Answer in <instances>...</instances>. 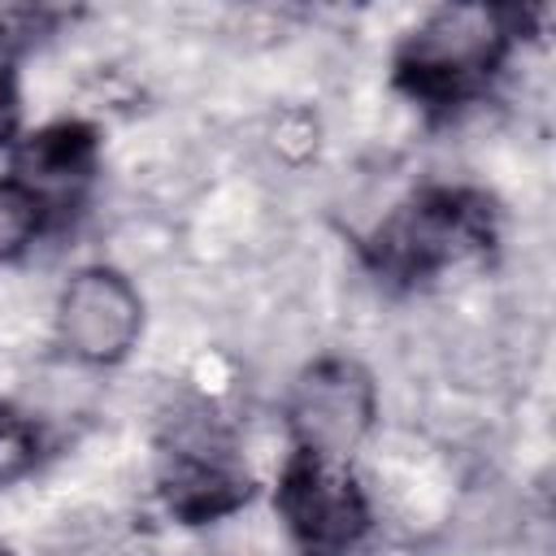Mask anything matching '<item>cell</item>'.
Here are the masks:
<instances>
[{"label": "cell", "mask_w": 556, "mask_h": 556, "mask_svg": "<svg viewBox=\"0 0 556 556\" xmlns=\"http://www.w3.org/2000/svg\"><path fill=\"white\" fill-rule=\"evenodd\" d=\"M495 243V204L469 187H426L404 200L365 239V261L382 282L417 287L443 269L486 256Z\"/></svg>", "instance_id": "cell-1"}, {"label": "cell", "mask_w": 556, "mask_h": 556, "mask_svg": "<svg viewBox=\"0 0 556 556\" xmlns=\"http://www.w3.org/2000/svg\"><path fill=\"white\" fill-rule=\"evenodd\" d=\"M513 39V13L486 4H452L430 13L395 52V87L430 109L456 113L495 78Z\"/></svg>", "instance_id": "cell-2"}, {"label": "cell", "mask_w": 556, "mask_h": 556, "mask_svg": "<svg viewBox=\"0 0 556 556\" xmlns=\"http://www.w3.org/2000/svg\"><path fill=\"white\" fill-rule=\"evenodd\" d=\"M274 504L304 556H348L369 534V500L343 456L295 447L282 465Z\"/></svg>", "instance_id": "cell-3"}, {"label": "cell", "mask_w": 556, "mask_h": 556, "mask_svg": "<svg viewBox=\"0 0 556 556\" xmlns=\"http://www.w3.org/2000/svg\"><path fill=\"white\" fill-rule=\"evenodd\" d=\"M161 495L182 521H217L252 495L248 469L235 460L230 439L208 421H178L161 447Z\"/></svg>", "instance_id": "cell-4"}, {"label": "cell", "mask_w": 556, "mask_h": 556, "mask_svg": "<svg viewBox=\"0 0 556 556\" xmlns=\"http://www.w3.org/2000/svg\"><path fill=\"white\" fill-rule=\"evenodd\" d=\"M287 413L295 447L348 460V447H356V439L374 421V382L356 361H317L300 374Z\"/></svg>", "instance_id": "cell-5"}, {"label": "cell", "mask_w": 556, "mask_h": 556, "mask_svg": "<svg viewBox=\"0 0 556 556\" xmlns=\"http://www.w3.org/2000/svg\"><path fill=\"white\" fill-rule=\"evenodd\" d=\"M143 304L117 269H83L70 278L56 304L61 343L83 361H117L135 348Z\"/></svg>", "instance_id": "cell-6"}, {"label": "cell", "mask_w": 556, "mask_h": 556, "mask_svg": "<svg viewBox=\"0 0 556 556\" xmlns=\"http://www.w3.org/2000/svg\"><path fill=\"white\" fill-rule=\"evenodd\" d=\"M96 148L100 143L87 122H52L13 143L9 178L52 222L56 213H70L83 200V191L96 174Z\"/></svg>", "instance_id": "cell-7"}, {"label": "cell", "mask_w": 556, "mask_h": 556, "mask_svg": "<svg viewBox=\"0 0 556 556\" xmlns=\"http://www.w3.org/2000/svg\"><path fill=\"white\" fill-rule=\"evenodd\" d=\"M43 226H48L43 208L13 178H0V261L22 256L39 239Z\"/></svg>", "instance_id": "cell-8"}, {"label": "cell", "mask_w": 556, "mask_h": 556, "mask_svg": "<svg viewBox=\"0 0 556 556\" xmlns=\"http://www.w3.org/2000/svg\"><path fill=\"white\" fill-rule=\"evenodd\" d=\"M39 460V430L13 404H0V486L17 482Z\"/></svg>", "instance_id": "cell-9"}, {"label": "cell", "mask_w": 556, "mask_h": 556, "mask_svg": "<svg viewBox=\"0 0 556 556\" xmlns=\"http://www.w3.org/2000/svg\"><path fill=\"white\" fill-rule=\"evenodd\" d=\"M17 122H22V100H17V78L0 61V148L17 143Z\"/></svg>", "instance_id": "cell-10"}, {"label": "cell", "mask_w": 556, "mask_h": 556, "mask_svg": "<svg viewBox=\"0 0 556 556\" xmlns=\"http://www.w3.org/2000/svg\"><path fill=\"white\" fill-rule=\"evenodd\" d=\"M0 556H13V552H9V547H4V543H0Z\"/></svg>", "instance_id": "cell-11"}]
</instances>
